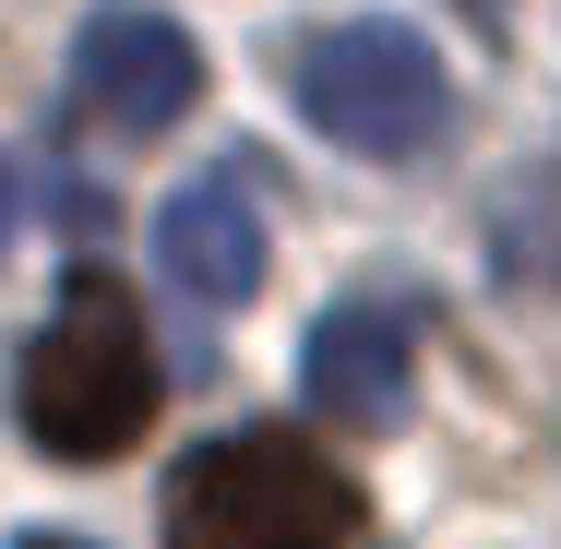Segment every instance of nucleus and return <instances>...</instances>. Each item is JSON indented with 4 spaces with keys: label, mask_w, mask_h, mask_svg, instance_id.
<instances>
[{
    "label": "nucleus",
    "mask_w": 561,
    "mask_h": 549,
    "mask_svg": "<svg viewBox=\"0 0 561 549\" xmlns=\"http://www.w3.org/2000/svg\"><path fill=\"white\" fill-rule=\"evenodd\" d=\"M156 407H168L156 334L131 311V287L84 263L60 287V311L36 323V346H24V431H36V454H60V466H108V454L144 442Z\"/></svg>",
    "instance_id": "1"
},
{
    "label": "nucleus",
    "mask_w": 561,
    "mask_h": 549,
    "mask_svg": "<svg viewBox=\"0 0 561 549\" xmlns=\"http://www.w3.org/2000/svg\"><path fill=\"white\" fill-rule=\"evenodd\" d=\"M168 549H358V490L299 431H227L168 478Z\"/></svg>",
    "instance_id": "2"
},
{
    "label": "nucleus",
    "mask_w": 561,
    "mask_h": 549,
    "mask_svg": "<svg viewBox=\"0 0 561 549\" xmlns=\"http://www.w3.org/2000/svg\"><path fill=\"white\" fill-rule=\"evenodd\" d=\"M299 119L346 144V156H419L431 131L454 119V84H443V48L394 12H358V24H323L299 48Z\"/></svg>",
    "instance_id": "3"
},
{
    "label": "nucleus",
    "mask_w": 561,
    "mask_h": 549,
    "mask_svg": "<svg viewBox=\"0 0 561 549\" xmlns=\"http://www.w3.org/2000/svg\"><path fill=\"white\" fill-rule=\"evenodd\" d=\"M204 96V48L168 12H96L72 36V119L108 144H156L168 119H192Z\"/></svg>",
    "instance_id": "4"
},
{
    "label": "nucleus",
    "mask_w": 561,
    "mask_h": 549,
    "mask_svg": "<svg viewBox=\"0 0 561 549\" xmlns=\"http://www.w3.org/2000/svg\"><path fill=\"white\" fill-rule=\"evenodd\" d=\"M407 311H382V299H346V311H323L311 323V346H299V394L335 419V431H382L394 407H407Z\"/></svg>",
    "instance_id": "5"
},
{
    "label": "nucleus",
    "mask_w": 561,
    "mask_h": 549,
    "mask_svg": "<svg viewBox=\"0 0 561 549\" xmlns=\"http://www.w3.org/2000/svg\"><path fill=\"white\" fill-rule=\"evenodd\" d=\"M156 263H168V287H192L204 311H239V299L263 287V204H251L239 180L168 192V204H156Z\"/></svg>",
    "instance_id": "6"
},
{
    "label": "nucleus",
    "mask_w": 561,
    "mask_h": 549,
    "mask_svg": "<svg viewBox=\"0 0 561 549\" xmlns=\"http://www.w3.org/2000/svg\"><path fill=\"white\" fill-rule=\"evenodd\" d=\"M24 549H96V538H72V526H48V538H24Z\"/></svg>",
    "instance_id": "7"
},
{
    "label": "nucleus",
    "mask_w": 561,
    "mask_h": 549,
    "mask_svg": "<svg viewBox=\"0 0 561 549\" xmlns=\"http://www.w3.org/2000/svg\"><path fill=\"white\" fill-rule=\"evenodd\" d=\"M0 251H12V168H0Z\"/></svg>",
    "instance_id": "8"
}]
</instances>
